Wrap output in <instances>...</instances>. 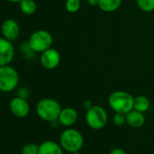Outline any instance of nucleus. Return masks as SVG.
I'll use <instances>...</instances> for the list:
<instances>
[{"label":"nucleus","mask_w":154,"mask_h":154,"mask_svg":"<svg viewBox=\"0 0 154 154\" xmlns=\"http://www.w3.org/2000/svg\"><path fill=\"white\" fill-rule=\"evenodd\" d=\"M59 143L64 151L72 153L81 150L85 144V139L78 130L69 127L62 131Z\"/></svg>","instance_id":"nucleus-1"},{"label":"nucleus","mask_w":154,"mask_h":154,"mask_svg":"<svg viewBox=\"0 0 154 154\" xmlns=\"http://www.w3.org/2000/svg\"><path fill=\"white\" fill-rule=\"evenodd\" d=\"M62 107L60 103L53 98L41 99L35 106V112L38 117L45 122H53L58 120Z\"/></svg>","instance_id":"nucleus-2"},{"label":"nucleus","mask_w":154,"mask_h":154,"mask_svg":"<svg viewBox=\"0 0 154 154\" xmlns=\"http://www.w3.org/2000/svg\"><path fill=\"white\" fill-rule=\"evenodd\" d=\"M134 97L125 91H115L109 95L108 103L114 112L128 113L133 109Z\"/></svg>","instance_id":"nucleus-3"},{"label":"nucleus","mask_w":154,"mask_h":154,"mask_svg":"<svg viewBox=\"0 0 154 154\" xmlns=\"http://www.w3.org/2000/svg\"><path fill=\"white\" fill-rule=\"evenodd\" d=\"M19 85V73L11 65L0 66V91L10 93Z\"/></svg>","instance_id":"nucleus-4"},{"label":"nucleus","mask_w":154,"mask_h":154,"mask_svg":"<svg viewBox=\"0 0 154 154\" xmlns=\"http://www.w3.org/2000/svg\"><path fill=\"white\" fill-rule=\"evenodd\" d=\"M54 39L50 32L45 29H39L31 34L28 45L34 53H43L52 47Z\"/></svg>","instance_id":"nucleus-5"},{"label":"nucleus","mask_w":154,"mask_h":154,"mask_svg":"<svg viewBox=\"0 0 154 154\" xmlns=\"http://www.w3.org/2000/svg\"><path fill=\"white\" fill-rule=\"evenodd\" d=\"M85 122L93 130H101L105 127L108 122V113L104 108L100 105H93L86 110Z\"/></svg>","instance_id":"nucleus-6"},{"label":"nucleus","mask_w":154,"mask_h":154,"mask_svg":"<svg viewBox=\"0 0 154 154\" xmlns=\"http://www.w3.org/2000/svg\"><path fill=\"white\" fill-rule=\"evenodd\" d=\"M60 62L61 54L56 49L53 47H50L47 50L41 53L40 63L45 69L54 70L60 64Z\"/></svg>","instance_id":"nucleus-7"},{"label":"nucleus","mask_w":154,"mask_h":154,"mask_svg":"<svg viewBox=\"0 0 154 154\" xmlns=\"http://www.w3.org/2000/svg\"><path fill=\"white\" fill-rule=\"evenodd\" d=\"M9 110L17 118H26L30 112V105L26 99L17 96L10 101Z\"/></svg>","instance_id":"nucleus-8"},{"label":"nucleus","mask_w":154,"mask_h":154,"mask_svg":"<svg viewBox=\"0 0 154 154\" xmlns=\"http://www.w3.org/2000/svg\"><path fill=\"white\" fill-rule=\"evenodd\" d=\"M15 56V47L11 41L0 36V66L10 64Z\"/></svg>","instance_id":"nucleus-9"},{"label":"nucleus","mask_w":154,"mask_h":154,"mask_svg":"<svg viewBox=\"0 0 154 154\" xmlns=\"http://www.w3.org/2000/svg\"><path fill=\"white\" fill-rule=\"evenodd\" d=\"M1 34L3 37L13 42L20 35V26L15 19H7L1 25Z\"/></svg>","instance_id":"nucleus-10"},{"label":"nucleus","mask_w":154,"mask_h":154,"mask_svg":"<svg viewBox=\"0 0 154 154\" xmlns=\"http://www.w3.org/2000/svg\"><path fill=\"white\" fill-rule=\"evenodd\" d=\"M78 120V113L77 111L72 107L63 108L58 117V122L64 127H71Z\"/></svg>","instance_id":"nucleus-11"},{"label":"nucleus","mask_w":154,"mask_h":154,"mask_svg":"<svg viewBox=\"0 0 154 154\" xmlns=\"http://www.w3.org/2000/svg\"><path fill=\"white\" fill-rule=\"evenodd\" d=\"M126 115V123L132 128H140L145 123V116L143 112L132 109Z\"/></svg>","instance_id":"nucleus-12"},{"label":"nucleus","mask_w":154,"mask_h":154,"mask_svg":"<svg viewBox=\"0 0 154 154\" xmlns=\"http://www.w3.org/2000/svg\"><path fill=\"white\" fill-rule=\"evenodd\" d=\"M63 151L60 143L48 140L39 145L38 154H63Z\"/></svg>","instance_id":"nucleus-13"},{"label":"nucleus","mask_w":154,"mask_h":154,"mask_svg":"<svg viewBox=\"0 0 154 154\" xmlns=\"http://www.w3.org/2000/svg\"><path fill=\"white\" fill-rule=\"evenodd\" d=\"M122 0H99L98 8L105 13H112L120 8Z\"/></svg>","instance_id":"nucleus-14"},{"label":"nucleus","mask_w":154,"mask_h":154,"mask_svg":"<svg viewBox=\"0 0 154 154\" xmlns=\"http://www.w3.org/2000/svg\"><path fill=\"white\" fill-rule=\"evenodd\" d=\"M150 103L149 100L144 96V95H138L134 97V103H133V109L136 111H139L140 112H145L149 109Z\"/></svg>","instance_id":"nucleus-15"},{"label":"nucleus","mask_w":154,"mask_h":154,"mask_svg":"<svg viewBox=\"0 0 154 154\" xmlns=\"http://www.w3.org/2000/svg\"><path fill=\"white\" fill-rule=\"evenodd\" d=\"M21 12L26 16H31L35 14L37 9V5L35 0H22L19 3Z\"/></svg>","instance_id":"nucleus-16"},{"label":"nucleus","mask_w":154,"mask_h":154,"mask_svg":"<svg viewBox=\"0 0 154 154\" xmlns=\"http://www.w3.org/2000/svg\"><path fill=\"white\" fill-rule=\"evenodd\" d=\"M138 8L146 13L154 11V0H136Z\"/></svg>","instance_id":"nucleus-17"},{"label":"nucleus","mask_w":154,"mask_h":154,"mask_svg":"<svg viewBox=\"0 0 154 154\" xmlns=\"http://www.w3.org/2000/svg\"><path fill=\"white\" fill-rule=\"evenodd\" d=\"M82 2L81 0H66L65 2V9L68 13H76L81 8Z\"/></svg>","instance_id":"nucleus-18"},{"label":"nucleus","mask_w":154,"mask_h":154,"mask_svg":"<svg viewBox=\"0 0 154 154\" xmlns=\"http://www.w3.org/2000/svg\"><path fill=\"white\" fill-rule=\"evenodd\" d=\"M39 145L35 143H26L23 146L21 149V154H38Z\"/></svg>","instance_id":"nucleus-19"},{"label":"nucleus","mask_w":154,"mask_h":154,"mask_svg":"<svg viewBox=\"0 0 154 154\" xmlns=\"http://www.w3.org/2000/svg\"><path fill=\"white\" fill-rule=\"evenodd\" d=\"M112 122L116 126H122L126 123V115L122 112H115L112 117Z\"/></svg>","instance_id":"nucleus-20"},{"label":"nucleus","mask_w":154,"mask_h":154,"mask_svg":"<svg viewBox=\"0 0 154 154\" xmlns=\"http://www.w3.org/2000/svg\"><path fill=\"white\" fill-rule=\"evenodd\" d=\"M17 96H20V97H22V98H25V99H27V97H28V90L26 89V88H25V87H22V88H20L19 90H18V92H17Z\"/></svg>","instance_id":"nucleus-21"},{"label":"nucleus","mask_w":154,"mask_h":154,"mask_svg":"<svg viewBox=\"0 0 154 154\" xmlns=\"http://www.w3.org/2000/svg\"><path fill=\"white\" fill-rule=\"evenodd\" d=\"M109 154H127V153L124 151V149L121 148H114L109 152Z\"/></svg>","instance_id":"nucleus-22"},{"label":"nucleus","mask_w":154,"mask_h":154,"mask_svg":"<svg viewBox=\"0 0 154 154\" xmlns=\"http://www.w3.org/2000/svg\"><path fill=\"white\" fill-rule=\"evenodd\" d=\"M93 105H94V104H93V103H92V102H91V101H89V100H86V101H85V102H84V107H85V110L90 109Z\"/></svg>","instance_id":"nucleus-23"},{"label":"nucleus","mask_w":154,"mask_h":154,"mask_svg":"<svg viewBox=\"0 0 154 154\" xmlns=\"http://www.w3.org/2000/svg\"><path fill=\"white\" fill-rule=\"evenodd\" d=\"M87 3L91 7H98L99 0H87Z\"/></svg>","instance_id":"nucleus-24"},{"label":"nucleus","mask_w":154,"mask_h":154,"mask_svg":"<svg viewBox=\"0 0 154 154\" xmlns=\"http://www.w3.org/2000/svg\"><path fill=\"white\" fill-rule=\"evenodd\" d=\"M8 2H11V3H20L22 0H7Z\"/></svg>","instance_id":"nucleus-25"},{"label":"nucleus","mask_w":154,"mask_h":154,"mask_svg":"<svg viewBox=\"0 0 154 154\" xmlns=\"http://www.w3.org/2000/svg\"><path fill=\"white\" fill-rule=\"evenodd\" d=\"M70 154H81L80 151H77V152H72V153H70Z\"/></svg>","instance_id":"nucleus-26"}]
</instances>
